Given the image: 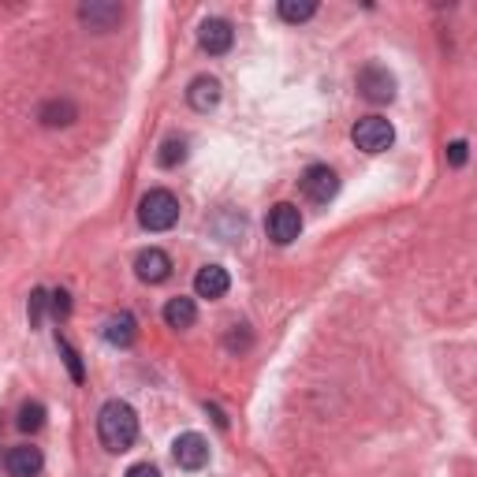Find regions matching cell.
Listing matches in <instances>:
<instances>
[{
    "label": "cell",
    "mask_w": 477,
    "mask_h": 477,
    "mask_svg": "<svg viewBox=\"0 0 477 477\" xmlns=\"http://www.w3.org/2000/svg\"><path fill=\"white\" fill-rule=\"evenodd\" d=\"M98 436L109 452H127L138 440V415L131 403L123 399H109L98 415Z\"/></svg>",
    "instance_id": "6da1fadb"
},
{
    "label": "cell",
    "mask_w": 477,
    "mask_h": 477,
    "mask_svg": "<svg viewBox=\"0 0 477 477\" xmlns=\"http://www.w3.org/2000/svg\"><path fill=\"white\" fill-rule=\"evenodd\" d=\"M179 220V198L172 190H149V195L138 202V224L146 232H168Z\"/></svg>",
    "instance_id": "7a4b0ae2"
},
{
    "label": "cell",
    "mask_w": 477,
    "mask_h": 477,
    "mask_svg": "<svg viewBox=\"0 0 477 477\" xmlns=\"http://www.w3.org/2000/svg\"><path fill=\"white\" fill-rule=\"evenodd\" d=\"M355 146L362 153H385L392 142H396V127L385 119V116H362L355 123V131H351Z\"/></svg>",
    "instance_id": "3957f363"
},
{
    "label": "cell",
    "mask_w": 477,
    "mask_h": 477,
    "mask_svg": "<svg viewBox=\"0 0 477 477\" xmlns=\"http://www.w3.org/2000/svg\"><path fill=\"white\" fill-rule=\"evenodd\" d=\"M358 93L369 105H388L396 98V75L385 68V63H369L358 75Z\"/></svg>",
    "instance_id": "277c9868"
},
{
    "label": "cell",
    "mask_w": 477,
    "mask_h": 477,
    "mask_svg": "<svg viewBox=\"0 0 477 477\" xmlns=\"http://www.w3.org/2000/svg\"><path fill=\"white\" fill-rule=\"evenodd\" d=\"M265 228H269V239L276 246H288L302 235V213L291 205V202H280L269 209V220H265Z\"/></svg>",
    "instance_id": "5b68a950"
},
{
    "label": "cell",
    "mask_w": 477,
    "mask_h": 477,
    "mask_svg": "<svg viewBox=\"0 0 477 477\" xmlns=\"http://www.w3.org/2000/svg\"><path fill=\"white\" fill-rule=\"evenodd\" d=\"M302 186V195L313 202V205H329L336 198V190H339V176L329 168V165H310L299 179Z\"/></svg>",
    "instance_id": "8992f818"
},
{
    "label": "cell",
    "mask_w": 477,
    "mask_h": 477,
    "mask_svg": "<svg viewBox=\"0 0 477 477\" xmlns=\"http://www.w3.org/2000/svg\"><path fill=\"white\" fill-rule=\"evenodd\" d=\"M172 455H176V463L183 470H202L209 463V440L202 433H183L172 444Z\"/></svg>",
    "instance_id": "52a82bcc"
},
{
    "label": "cell",
    "mask_w": 477,
    "mask_h": 477,
    "mask_svg": "<svg viewBox=\"0 0 477 477\" xmlns=\"http://www.w3.org/2000/svg\"><path fill=\"white\" fill-rule=\"evenodd\" d=\"M235 42V30L228 19H205L202 30H198V45L209 52V56H224Z\"/></svg>",
    "instance_id": "ba28073f"
},
{
    "label": "cell",
    "mask_w": 477,
    "mask_h": 477,
    "mask_svg": "<svg viewBox=\"0 0 477 477\" xmlns=\"http://www.w3.org/2000/svg\"><path fill=\"white\" fill-rule=\"evenodd\" d=\"M135 272H138L142 283H165L172 276V258H168L165 250L149 246V250H142L138 258H135Z\"/></svg>",
    "instance_id": "9c48e42d"
},
{
    "label": "cell",
    "mask_w": 477,
    "mask_h": 477,
    "mask_svg": "<svg viewBox=\"0 0 477 477\" xmlns=\"http://www.w3.org/2000/svg\"><path fill=\"white\" fill-rule=\"evenodd\" d=\"M232 288V276L224 265H202L198 276H195V291L198 299H224Z\"/></svg>",
    "instance_id": "30bf717a"
},
{
    "label": "cell",
    "mask_w": 477,
    "mask_h": 477,
    "mask_svg": "<svg viewBox=\"0 0 477 477\" xmlns=\"http://www.w3.org/2000/svg\"><path fill=\"white\" fill-rule=\"evenodd\" d=\"M79 19H82L90 30H112V26L123 19V8H119V5H109V0H90V5L79 8Z\"/></svg>",
    "instance_id": "8fae6325"
},
{
    "label": "cell",
    "mask_w": 477,
    "mask_h": 477,
    "mask_svg": "<svg viewBox=\"0 0 477 477\" xmlns=\"http://www.w3.org/2000/svg\"><path fill=\"white\" fill-rule=\"evenodd\" d=\"M186 101H190L195 112H213L220 105V82L213 75H198L195 82H190V90H186Z\"/></svg>",
    "instance_id": "7c38bea8"
},
{
    "label": "cell",
    "mask_w": 477,
    "mask_h": 477,
    "mask_svg": "<svg viewBox=\"0 0 477 477\" xmlns=\"http://www.w3.org/2000/svg\"><path fill=\"white\" fill-rule=\"evenodd\" d=\"M5 463H8V473H12V477H38L42 466H45L42 452L30 448V444H23V448H12Z\"/></svg>",
    "instance_id": "4fadbf2b"
},
{
    "label": "cell",
    "mask_w": 477,
    "mask_h": 477,
    "mask_svg": "<svg viewBox=\"0 0 477 477\" xmlns=\"http://www.w3.org/2000/svg\"><path fill=\"white\" fill-rule=\"evenodd\" d=\"M135 336H138V321H135V317L127 313V310L112 313L109 321H105V339H109L112 347H131Z\"/></svg>",
    "instance_id": "5bb4252c"
},
{
    "label": "cell",
    "mask_w": 477,
    "mask_h": 477,
    "mask_svg": "<svg viewBox=\"0 0 477 477\" xmlns=\"http://www.w3.org/2000/svg\"><path fill=\"white\" fill-rule=\"evenodd\" d=\"M38 119H42L45 127H72V123L79 119V109H75V101H68V98H52V101H45V105L38 109Z\"/></svg>",
    "instance_id": "9a60e30c"
},
{
    "label": "cell",
    "mask_w": 477,
    "mask_h": 477,
    "mask_svg": "<svg viewBox=\"0 0 477 477\" xmlns=\"http://www.w3.org/2000/svg\"><path fill=\"white\" fill-rule=\"evenodd\" d=\"M195 321H198V306H195V299H186V295L168 299V306H165V325H168V329H190Z\"/></svg>",
    "instance_id": "2e32d148"
},
{
    "label": "cell",
    "mask_w": 477,
    "mask_h": 477,
    "mask_svg": "<svg viewBox=\"0 0 477 477\" xmlns=\"http://www.w3.org/2000/svg\"><path fill=\"white\" fill-rule=\"evenodd\" d=\"M313 15H317L313 0H280V19L283 23H306Z\"/></svg>",
    "instance_id": "e0dca14e"
},
{
    "label": "cell",
    "mask_w": 477,
    "mask_h": 477,
    "mask_svg": "<svg viewBox=\"0 0 477 477\" xmlns=\"http://www.w3.org/2000/svg\"><path fill=\"white\" fill-rule=\"evenodd\" d=\"M15 425H19L23 433H38V429L45 425V406H42V403H23Z\"/></svg>",
    "instance_id": "ac0fdd59"
},
{
    "label": "cell",
    "mask_w": 477,
    "mask_h": 477,
    "mask_svg": "<svg viewBox=\"0 0 477 477\" xmlns=\"http://www.w3.org/2000/svg\"><path fill=\"white\" fill-rule=\"evenodd\" d=\"M157 161H161V168L183 165V161H186V142H183V138H168V142L161 146V157H157Z\"/></svg>",
    "instance_id": "d6986e66"
},
{
    "label": "cell",
    "mask_w": 477,
    "mask_h": 477,
    "mask_svg": "<svg viewBox=\"0 0 477 477\" xmlns=\"http://www.w3.org/2000/svg\"><path fill=\"white\" fill-rule=\"evenodd\" d=\"M56 347H60V355H63V362H68V369H72V380H75V385H82V380H86V369H82V358H79V351H75V347L68 343V339H56Z\"/></svg>",
    "instance_id": "ffe728a7"
},
{
    "label": "cell",
    "mask_w": 477,
    "mask_h": 477,
    "mask_svg": "<svg viewBox=\"0 0 477 477\" xmlns=\"http://www.w3.org/2000/svg\"><path fill=\"white\" fill-rule=\"evenodd\" d=\"M45 306H49V295L38 288L34 295H30V306H26V313H30V325H34V329L45 321Z\"/></svg>",
    "instance_id": "44dd1931"
},
{
    "label": "cell",
    "mask_w": 477,
    "mask_h": 477,
    "mask_svg": "<svg viewBox=\"0 0 477 477\" xmlns=\"http://www.w3.org/2000/svg\"><path fill=\"white\" fill-rule=\"evenodd\" d=\"M49 306H52V313L63 321V317L72 313V295H68V291H52V295H49Z\"/></svg>",
    "instance_id": "7402d4cb"
},
{
    "label": "cell",
    "mask_w": 477,
    "mask_h": 477,
    "mask_svg": "<svg viewBox=\"0 0 477 477\" xmlns=\"http://www.w3.org/2000/svg\"><path fill=\"white\" fill-rule=\"evenodd\" d=\"M228 347H232V351H246V347H250V332H246V325H235V329L228 332Z\"/></svg>",
    "instance_id": "603a6c76"
},
{
    "label": "cell",
    "mask_w": 477,
    "mask_h": 477,
    "mask_svg": "<svg viewBox=\"0 0 477 477\" xmlns=\"http://www.w3.org/2000/svg\"><path fill=\"white\" fill-rule=\"evenodd\" d=\"M466 149H470V146H466L463 138L448 146V165H452V168H463V165H466Z\"/></svg>",
    "instance_id": "cb8c5ba5"
},
{
    "label": "cell",
    "mask_w": 477,
    "mask_h": 477,
    "mask_svg": "<svg viewBox=\"0 0 477 477\" xmlns=\"http://www.w3.org/2000/svg\"><path fill=\"white\" fill-rule=\"evenodd\" d=\"M127 477H161V470H157L153 463H138V466L127 470Z\"/></svg>",
    "instance_id": "d4e9b609"
}]
</instances>
